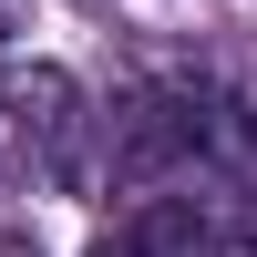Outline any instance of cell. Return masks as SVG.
<instances>
[{
	"label": "cell",
	"mask_w": 257,
	"mask_h": 257,
	"mask_svg": "<svg viewBox=\"0 0 257 257\" xmlns=\"http://www.w3.org/2000/svg\"><path fill=\"white\" fill-rule=\"evenodd\" d=\"M93 257H216V216H206L196 196L144 185V196H134V206H123V216L93 237Z\"/></svg>",
	"instance_id": "obj_3"
},
{
	"label": "cell",
	"mask_w": 257,
	"mask_h": 257,
	"mask_svg": "<svg viewBox=\"0 0 257 257\" xmlns=\"http://www.w3.org/2000/svg\"><path fill=\"white\" fill-rule=\"evenodd\" d=\"M226 257H257V237H226Z\"/></svg>",
	"instance_id": "obj_4"
},
{
	"label": "cell",
	"mask_w": 257,
	"mask_h": 257,
	"mask_svg": "<svg viewBox=\"0 0 257 257\" xmlns=\"http://www.w3.org/2000/svg\"><path fill=\"white\" fill-rule=\"evenodd\" d=\"M0 113H11V134L31 144L41 185L52 196H82L93 185V93H82L62 62H0Z\"/></svg>",
	"instance_id": "obj_2"
},
{
	"label": "cell",
	"mask_w": 257,
	"mask_h": 257,
	"mask_svg": "<svg viewBox=\"0 0 257 257\" xmlns=\"http://www.w3.org/2000/svg\"><path fill=\"white\" fill-rule=\"evenodd\" d=\"M11 11H21V0H0V21H11Z\"/></svg>",
	"instance_id": "obj_5"
},
{
	"label": "cell",
	"mask_w": 257,
	"mask_h": 257,
	"mask_svg": "<svg viewBox=\"0 0 257 257\" xmlns=\"http://www.w3.org/2000/svg\"><path fill=\"white\" fill-rule=\"evenodd\" d=\"M93 144H103L123 196H144V185L185 175V165H216V93L206 82H144L93 123Z\"/></svg>",
	"instance_id": "obj_1"
}]
</instances>
